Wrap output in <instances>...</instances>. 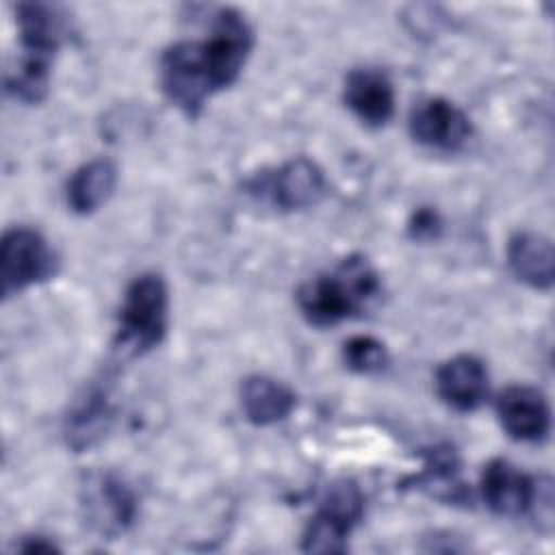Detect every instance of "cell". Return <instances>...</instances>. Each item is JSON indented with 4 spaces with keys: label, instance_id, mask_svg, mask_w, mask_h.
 Segmentation results:
<instances>
[{
    "label": "cell",
    "instance_id": "cell-15",
    "mask_svg": "<svg viewBox=\"0 0 555 555\" xmlns=\"http://www.w3.org/2000/svg\"><path fill=\"white\" fill-rule=\"evenodd\" d=\"M241 408L254 425H273L293 412L295 395L273 377L251 375L241 384Z\"/></svg>",
    "mask_w": 555,
    "mask_h": 555
},
{
    "label": "cell",
    "instance_id": "cell-14",
    "mask_svg": "<svg viewBox=\"0 0 555 555\" xmlns=\"http://www.w3.org/2000/svg\"><path fill=\"white\" fill-rule=\"evenodd\" d=\"M553 243L538 232H518L507 243V264L512 273L531 288L553 286Z\"/></svg>",
    "mask_w": 555,
    "mask_h": 555
},
{
    "label": "cell",
    "instance_id": "cell-18",
    "mask_svg": "<svg viewBox=\"0 0 555 555\" xmlns=\"http://www.w3.org/2000/svg\"><path fill=\"white\" fill-rule=\"evenodd\" d=\"M108 403L106 397L95 390L89 392L67 418V440L74 449H85L95 442L108 427Z\"/></svg>",
    "mask_w": 555,
    "mask_h": 555
},
{
    "label": "cell",
    "instance_id": "cell-16",
    "mask_svg": "<svg viewBox=\"0 0 555 555\" xmlns=\"http://www.w3.org/2000/svg\"><path fill=\"white\" fill-rule=\"evenodd\" d=\"M117 171L108 158H95L78 167L67 182V204L78 215L98 210L115 189Z\"/></svg>",
    "mask_w": 555,
    "mask_h": 555
},
{
    "label": "cell",
    "instance_id": "cell-3",
    "mask_svg": "<svg viewBox=\"0 0 555 555\" xmlns=\"http://www.w3.org/2000/svg\"><path fill=\"white\" fill-rule=\"evenodd\" d=\"M17 24L22 59L7 74V91L22 102L35 104L46 98L50 87V67L61 46L63 17L50 4L22 2L17 4Z\"/></svg>",
    "mask_w": 555,
    "mask_h": 555
},
{
    "label": "cell",
    "instance_id": "cell-13",
    "mask_svg": "<svg viewBox=\"0 0 555 555\" xmlns=\"http://www.w3.org/2000/svg\"><path fill=\"white\" fill-rule=\"evenodd\" d=\"M345 104L366 126H384L395 113V89L382 69H353L345 78Z\"/></svg>",
    "mask_w": 555,
    "mask_h": 555
},
{
    "label": "cell",
    "instance_id": "cell-7",
    "mask_svg": "<svg viewBox=\"0 0 555 555\" xmlns=\"http://www.w3.org/2000/svg\"><path fill=\"white\" fill-rule=\"evenodd\" d=\"M82 507L89 525L102 535L124 533L137 516L132 490L111 473L87 477L82 486Z\"/></svg>",
    "mask_w": 555,
    "mask_h": 555
},
{
    "label": "cell",
    "instance_id": "cell-2",
    "mask_svg": "<svg viewBox=\"0 0 555 555\" xmlns=\"http://www.w3.org/2000/svg\"><path fill=\"white\" fill-rule=\"evenodd\" d=\"M382 284L364 256H349L332 271L306 280L297 291L304 319L317 327H332L373 306Z\"/></svg>",
    "mask_w": 555,
    "mask_h": 555
},
{
    "label": "cell",
    "instance_id": "cell-21",
    "mask_svg": "<svg viewBox=\"0 0 555 555\" xmlns=\"http://www.w3.org/2000/svg\"><path fill=\"white\" fill-rule=\"evenodd\" d=\"M17 548L24 551V553H52V551H56V546L52 542H48L46 538H41V535L26 538V542H22Z\"/></svg>",
    "mask_w": 555,
    "mask_h": 555
},
{
    "label": "cell",
    "instance_id": "cell-9",
    "mask_svg": "<svg viewBox=\"0 0 555 555\" xmlns=\"http://www.w3.org/2000/svg\"><path fill=\"white\" fill-rule=\"evenodd\" d=\"M538 483L507 460H490L481 473V499L499 516H520L535 507Z\"/></svg>",
    "mask_w": 555,
    "mask_h": 555
},
{
    "label": "cell",
    "instance_id": "cell-1",
    "mask_svg": "<svg viewBox=\"0 0 555 555\" xmlns=\"http://www.w3.org/2000/svg\"><path fill=\"white\" fill-rule=\"evenodd\" d=\"M254 46L247 20L236 9H219L202 41H178L160 56V87L171 104L195 117L208 98L230 87Z\"/></svg>",
    "mask_w": 555,
    "mask_h": 555
},
{
    "label": "cell",
    "instance_id": "cell-5",
    "mask_svg": "<svg viewBox=\"0 0 555 555\" xmlns=\"http://www.w3.org/2000/svg\"><path fill=\"white\" fill-rule=\"evenodd\" d=\"M364 514V496L351 479L334 481L319 501L301 538L306 553H343Z\"/></svg>",
    "mask_w": 555,
    "mask_h": 555
},
{
    "label": "cell",
    "instance_id": "cell-10",
    "mask_svg": "<svg viewBox=\"0 0 555 555\" xmlns=\"http://www.w3.org/2000/svg\"><path fill=\"white\" fill-rule=\"evenodd\" d=\"M496 416L505 434L518 442H538L551 427V410L544 395L531 386H509L496 401Z\"/></svg>",
    "mask_w": 555,
    "mask_h": 555
},
{
    "label": "cell",
    "instance_id": "cell-19",
    "mask_svg": "<svg viewBox=\"0 0 555 555\" xmlns=\"http://www.w3.org/2000/svg\"><path fill=\"white\" fill-rule=\"evenodd\" d=\"M343 360L347 369L356 373H377L386 366V347L373 336H353L343 347Z\"/></svg>",
    "mask_w": 555,
    "mask_h": 555
},
{
    "label": "cell",
    "instance_id": "cell-11",
    "mask_svg": "<svg viewBox=\"0 0 555 555\" xmlns=\"http://www.w3.org/2000/svg\"><path fill=\"white\" fill-rule=\"evenodd\" d=\"M486 364L468 353L442 362L436 371L438 397L457 412L477 410L488 397Z\"/></svg>",
    "mask_w": 555,
    "mask_h": 555
},
{
    "label": "cell",
    "instance_id": "cell-4",
    "mask_svg": "<svg viewBox=\"0 0 555 555\" xmlns=\"http://www.w3.org/2000/svg\"><path fill=\"white\" fill-rule=\"evenodd\" d=\"M169 295L160 275L143 273L134 278L119 308L117 349L128 356H141L154 349L167 334Z\"/></svg>",
    "mask_w": 555,
    "mask_h": 555
},
{
    "label": "cell",
    "instance_id": "cell-8",
    "mask_svg": "<svg viewBox=\"0 0 555 555\" xmlns=\"http://www.w3.org/2000/svg\"><path fill=\"white\" fill-rule=\"evenodd\" d=\"M410 134L416 143L434 150H457L473 134L470 119L444 98H427L412 108Z\"/></svg>",
    "mask_w": 555,
    "mask_h": 555
},
{
    "label": "cell",
    "instance_id": "cell-12",
    "mask_svg": "<svg viewBox=\"0 0 555 555\" xmlns=\"http://www.w3.org/2000/svg\"><path fill=\"white\" fill-rule=\"evenodd\" d=\"M269 199L280 210H301L314 206L325 193V178L310 158H293L284 163L267 182Z\"/></svg>",
    "mask_w": 555,
    "mask_h": 555
},
{
    "label": "cell",
    "instance_id": "cell-20",
    "mask_svg": "<svg viewBox=\"0 0 555 555\" xmlns=\"http://www.w3.org/2000/svg\"><path fill=\"white\" fill-rule=\"evenodd\" d=\"M440 217L436 210L431 208H421L412 215L410 223H408V230H410V236L416 238V241H429V238H436L440 234Z\"/></svg>",
    "mask_w": 555,
    "mask_h": 555
},
{
    "label": "cell",
    "instance_id": "cell-6",
    "mask_svg": "<svg viewBox=\"0 0 555 555\" xmlns=\"http://www.w3.org/2000/svg\"><path fill=\"white\" fill-rule=\"evenodd\" d=\"M56 273V256L48 241L33 228H13L2 236L0 278L2 295L11 297Z\"/></svg>",
    "mask_w": 555,
    "mask_h": 555
},
{
    "label": "cell",
    "instance_id": "cell-17",
    "mask_svg": "<svg viewBox=\"0 0 555 555\" xmlns=\"http://www.w3.org/2000/svg\"><path fill=\"white\" fill-rule=\"evenodd\" d=\"M416 483L436 499L451 503L466 501V488L460 481V462L451 447H436L427 455L425 468L416 477Z\"/></svg>",
    "mask_w": 555,
    "mask_h": 555
}]
</instances>
